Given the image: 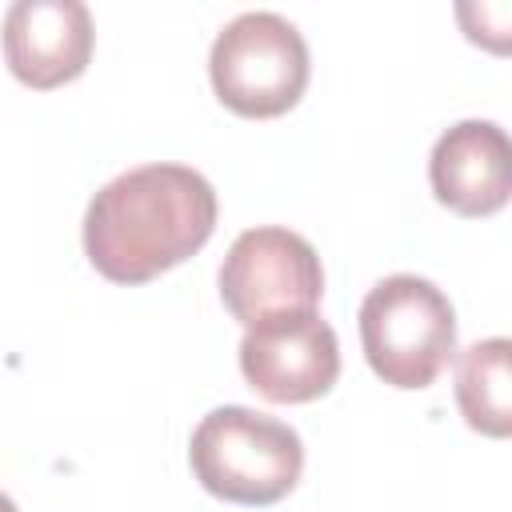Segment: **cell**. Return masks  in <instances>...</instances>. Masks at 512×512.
<instances>
[{
    "label": "cell",
    "mask_w": 512,
    "mask_h": 512,
    "mask_svg": "<svg viewBox=\"0 0 512 512\" xmlns=\"http://www.w3.org/2000/svg\"><path fill=\"white\" fill-rule=\"evenodd\" d=\"M216 188L188 164H140L108 180L84 212V256L112 284H148L216 232Z\"/></svg>",
    "instance_id": "1"
},
{
    "label": "cell",
    "mask_w": 512,
    "mask_h": 512,
    "mask_svg": "<svg viewBox=\"0 0 512 512\" xmlns=\"http://www.w3.org/2000/svg\"><path fill=\"white\" fill-rule=\"evenodd\" d=\"M188 464L208 496L244 508H268L300 484L304 440L276 416L224 404L192 428Z\"/></svg>",
    "instance_id": "2"
},
{
    "label": "cell",
    "mask_w": 512,
    "mask_h": 512,
    "mask_svg": "<svg viewBox=\"0 0 512 512\" xmlns=\"http://www.w3.org/2000/svg\"><path fill=\"white\" fill-rule=\"evenodd\" d=\"M356 320L368 368L392 388L420 392L456 356V308L416 272L376 280Z\"/></svg>",
    "instance_id": "3"
},
{
    "label": "cell",
    "mask_w": 512,
    "mask_h": 512,
    "mask_svg": "<svg viewBox=\"0 0 512 512\" xmlns=\"http://www.w3.org/2000/svg\"><path fill=\"white\" fill-rule=\"evenodd\" d=\"M312 76V56L300 28L280 12H240L208 52L216 100L248 120H272L300 104Z\"/></svg>",
    "instance_id": "4"
},
{
    "label": "cell",
    "mask_w": 512,
    "mask_h": 512,
    "mask_svg": "<svg viewBox=\"0 0 512 512\" xmlns=\"http://www.w3.org/2000/svg\"><path fill=\"white\" fill-rule=\"evenodd\" d=\"M220 300L244 328L276 316L316 312L324 296V268L316 248L280 224L248 228L232 240L216 272Z\"/></svg>",
    "instance_id": "5"
},
{
    "label": "cell",
    "mask_w": 512,
    "mask_h": 512,
    "mask_svg": "<svg viewBox=\"0 0 512 512\" xmlns=\"http://www.w3.org/2000/svg\"><path fill=\"white\" fill-rule=\"evenodd\" d=\"M240 372L272 404H308L332 392L340 376V340L320 312L276 316L244 328Z\"/></svg>",
    "instance_id": "6"
},
{
    "label": "cell",
    "mask_w": 512,
    "mask_h": 512,
    "mask_svg": "<svg viewBox=\"0 0 512 512\" xmlns=\"http://www.w3.org/2000/svg\"><path fill=\"white\" fill-rule=\"evenodd\" d=\"M96 28L80 0H16L4 12V60L8 72L36 88H60L84 76L92 60Z\"/></svg>",
    "instance_id": "7"
},
{
    "label": "cell",
    "mask_w": 512,
    "mask_h": 512,
    "mask_svg": "<svg viewBox=\"0 0 512 512\" xmlns=\"http://www.w3.org/2000/svg\"><path fill=\"white\" fill-rule=\"evenodd\" d=\"M432 196L456 216H492L512 200V136L496 120H456L428 156Z\"/></svg>",
    "instance_id": "8"
},
{
    "label": "cell",
    "mask_w": 512,
    "mask_h": 512,
    "mask_svg": "<svg viewBox=\"0 0 512 512\" xmlns=\"http://www.w3.org/2000/svg\"><path fill=\"white\" fill-rule=\"evenodd\" d=\"M456 408L488 440L512 436V336H488L456 352Z\"/></svg>",
    "instance_id": "9"
},
{
    "label": "cell",
    "mask_w": 512,
    "mask_h": 512,
    "mask_svg": "<svg viewBox=\"0 0 512 512\" xmlns=\"http://www.w3.org/2000/svg\"><path fill=\"white\" fill-rule=\"evenodd\" d=\"M452 16L468 44L492 56H512V0H460Z\"/></svg>",
    "instance_id": "10"
}]
</instances>
